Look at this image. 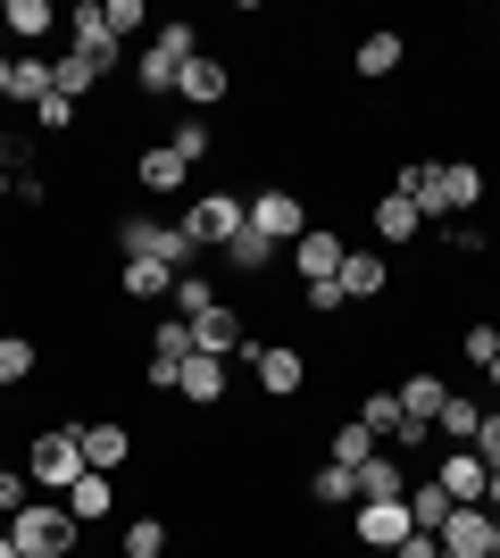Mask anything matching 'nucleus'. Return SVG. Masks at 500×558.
Listing matches in <instances>:
<instances>
[{"mask_svg": "<svg viewBox=\"0 0 500 558\" xmlns=\"http://www.w3.org/2000/svg\"><path fill=\"white\" fill-rule=\"evenodd\" d=\"M118 258H150V267H167V276H192L200 242H192L184 226L150 217V209H125V217H118Z\"/></svg>", "mask_w": 500, "mask_h": 558, "instance_id": "obj_1", "label": "nucleus"}, {"mask_svg": "<svg viewBox=\"0 0 500 558\" xmlns=\"http://www.w3.org/2000/svg\"><path fill=\"white\" fill-rule=\"evenodd\" d=\"M9 542H17V558H75L84 550V525L68 517V500H25L17 517H9Z\"/></svg>", "mask_w": 500, "mask_h": 558, "instance_id": "obj_2", "label": "nucleus"}, {"mask_svg": "<svg viewBox=\"0 0 500 558\" xmlns=\"http://www.w3.org/2000/svg\"><path fill=\"white\" fill-rule=\"evenodd\" d=\"M75 475H93V466H84V434H75V425H42V434L25 442V484L42 492V500H59Z\"/></svg>", "mask_w": 500, "mask_h": 558, "instance_id": "obj_3", "label": "nucleus"}, {"mask_svg": "<svg viewBox=\"0 0 500 558\" xmlns=\"http://www.w3.org/2000/svg\"><path fill=\"white\" fill-rule=\"evenodd\" d=\"M242 359H251V384H259L267 400H301L309 392V359L292 342H242Z\"/></svg>", "mask_w": 500, "mask_h": 558, "instance_id": "obj_4", "label": "nucleus"}, {"mask_svg": "<svg viewBox=\"0 0 500 558\" xmlns=\"http://www.w3.org/2000/svg\"><path fill=\"white\" fill-rule=\"evenodd\" d=\"M242 226H251V201H242V192H225V184H217V192H200V201L184 209V233L200 242V251H225V242H234Z\"/></svg>", "mask_w": 500, "mask_h": 558, "instance_id": "obj_5", "label": "nucleus"}, {"mask_svg": "<svg viewBox=\"0 0 500 558\" xmlns=\"http://www.w3.org/2000/svg\"><path fill=\"white\" fill-rule=\"evenodd\" d=\"M309 226H317V217H309V201H301L292 184H267V192H251V233H267L276 251H292V242H301Z\"/></svg>", "mask_w": 500, "mask_h": 558, "instance_id": "obj_6", "label": "nucleus"}, {"mask_svg": "<svg viewBox=\"0 0 500 558\" xmlns=\"http://www.w3.org/2000/svg\"><path fill=\"white\" fill-rule=\"evenodd\" d=\"M68 50H75V59H93L100 75H125V43L109 34L100 0H75V9H68Z\"/></svg>", "mask_w": 500, "mask_h": 558, "instance_id": "obj_7", "label": "nucleus"}, {"mask_svg": "<svg viewBox=\"0 0 500 558\" xmlns=\"http://www.w3.org/2000/svg\"><path fill=\"white\" fill-rule=\"evenodd\" d=\"M408 534H417V525H408V500H358V509H351V542H358V550L392 558Z\"/></svg>", "mask_w": 500, "mask_h": 558, "instance_id": "obj_8", "label": "nucleus"}, {"mask_svg": "<svg viewBox=\"0 0 500 558\" xmlns=\"http://www.w3.org/2000/svg\"><path fill=\"white\" fill-rule=\"evenodd\" d=\"M401 392V417H408V434L392 450H417V442H434V417H442V400H451V384L442 375H408V384H392Z\"/></svg>", "mask_w": 500, "mask_h": 558, "instance_id": "obj_9", "label": "nucleus"}, {"mask_svg": "<svg viewBox=\"0 0 500 558\" xmlns=\"http://www.w3.org/2000/svg\"><path fill=\"white\" fill-rule=\"evenodd\" d=\"M401 68H408V34H401V25L358 34V50H351V75H358V84H392Z\"/></svg>", "mask_w": 500, "mask_h": 558, "instance_id": "obj_10", "label": "nucleus"}, {"mask_svg": "<svg viewBox=\"0 0 500 558\" xmlns=\"http://www.w3.org/2000/svg\"><path fill=\"white\" fill-rule=\"evenodd\" d=\"M392 192H401V201H417V217H426V226H451V192H442V159H401Z\"/></svg>", "mask_w": 500, "mask_h": 558, "instance_id": "obj_11", "label": "nucleus"}, {"mask_svg": "<svg viewBox=\"0 0 500 558\" xmlns=\"http://www.w3.org/2000/svg\"><path fill=\"white\" fill-rule=\"evenodd\" d=\"M0 34L17 50H42L50 34H68V9H50V0H0Z\"/></svg>", "mask_w": 500, "mask_h": 558, "instance_id": "obj_12", "label": "nucleus"}, {"mask_svg": "<svg viewBox=\"0 0 500 558\" xmlns=\"http://www.w3.org/2000/svg\"><path fill=\"white\" fill-rule=\"evenodd\" d=\"M342 258H351V242H342L333 226H309L301 242H292V276H301V283H333V276H342Z\"/></svg>", "mask_w": 500, "mask_h": 558, "instance_id": "obj_13", "label": "nucleus"}, {"mask_svg": "<svg viewBox=\"0 0 500 558\" xmlns=\"http://www.w3.org/2000/svg\"><path fill=\"white\" fill-rule=\"evenodd\" d=\"M75 434H84V466H93V475H118V466H134V425H125V417L75 425Z\"/></svg>", "mask_w": 500, "mask_h": 558, "instance_id": "obj_14", "label": "nucleus"}, {"mask_svg": "<svg viewBox=\"0 0 500 558\" xmlns=\"http://www.w3.org/2000/svg\"><path fill=\"white\" fill-rule=\"evenodd\" d=\"M225 93H234V68H225V59H209V50H200V59L184 68V84H175V100H184L192 117H209Z\"/></svg>", "mask_w": 500, "mask_h": 558, "instance_id": "obj_15", "label": "nucleus"}, {"mask_svg": "<svg viewBox=\"0 0 500 558\" xmlns=\"http://www.w3.org/2000/svg\"><path fill=\"white\" fill-rule=\"evenodd\" d=\"M367 226H376V251H408V242L426 233V217H417V201H401V192H376Z\"/></svg>", "mask_w": 500, "mask_h": 558, "instance_id": "obj_16", "label": "nucleus"}, {"mask_svg": "<svg viewBox=\"0 0 500 558\" xmlns=\"http://www.w3.org/2000/svg\"><path fill=\"white\" fill-rule=\"evenodd\" d=\"M434 542H442V550H451V558H484V550H492V509H484V500H467V509H451V517H442V534H434Z\"/></svg>", "mask_w": 500, "mask_h": 558, "instance_id": "obj_17", "label": "nucleus"}, {"mask_svg": "<svg viewBox=\"0 0 500 558\" xmlns=\"http://www.w3.org/2000/svg\"><path fill=\"white\" fill-rule=\"evenodd\" d=\"M175 392H184L192 409H225V392H234V367H225V359H209V350H192Z\"/></svg>", "mask_w": 500, "mask_h": 558, "instance_id": "obj_18", "label": "nucleus"}, {"mask_svg": "<svg viewBox=\"0 0 500 558\" xmlns=\"http://www.w3.org/2000/svg\"><path fill=\"white\" fill-rule=\"evenodd\" d=\"M242 342H251L242 308H225V301H217L209 317H192V350H209V359H242Z\"/></svg>", "mask_w": 500, "mask_h": 558, "instance_id": "obj_19", "label": "nucleus"}, {"mask_svg": "<svg viewBox=\"0 0 500 558\" xmlns=\"http://www.w3.org/2000/svg\"><path fill=\"white\" fill-rule=\"evenodd\" d=\"M434 484L451 492V509H467V500H484V484H492V466H484L476 450H442V466H434Z\"/></svg>", "mask_w": 500, "mask_h": 558, "instance_id": "obj_20", "label": "nucleus"}, {"mask_svg": "<svg viewBox=\"0 0 500 558\" xmlns=\"http://www.w3.org/2000/svg\"><path fill=\"white\" fill-rule=\"evenodd\" d=\"M59 500H68L75 525H109V517H118V475H75Z\"/></svg>", "mask_w": 500, "mask_h": 558, "instance_id": "obj_21", "label": "nucleus"}, {"mask_svg": "<svg viewBox=\"0 0 500 558\" xmlns=\"http://www.w3.org/2000/svg\"><path fill=\"white\" fill-rule=\"evenodd\" d=\"M333 283H342V301H383V292H392V267H383V251H351Z\"/></svg>", "mask_w": 500, "mask_h": 558, "instance_id": "obj_22", "label": "nucleus"}, {"mask_svg": "<svg viewBox=\"0 0 500 558\" xmlns=\"http://www.w3.org/2000/svg\"><path fill=\"white\" fill-rule=\"evenodd\" d=\"M125 75H134V93H143V100H175V84H184V68H175L167 50H150V43L125 59Z\"/></svg>", "mask_w": 500, "mask_h": 558, "instance_id": "obj_23", "label": "nucleus"}, {"mask_svg": "<svg viewBox=\"0 0 500 558\" xmlns=\"http://www.w3.org/2000/svg\"><path fill=\"white\" fill-rule=\"evenodd\" d=\"M184 175H192V167L175 159V150H167V142H150L143 159H134V184H143L150 201H167V192H184Z\"/></svg>", "mask_w": 500, "mask_h": 558, "instance_id": "obj_24", "label": "nucleus"}, {"mask_svg": "<svg viewBox=\"0 0 500 558\" xmlns=\"http://www.w3.org/2000/svg\"><path fill=\"white\" fill-rule=\"evenodd\" d=\"M442 192H451V217H476L484 192H492V175H484L476 159H442Z\"/></svg>", "mask_w": 500, "mask_h": 558, "instance_id": "obj_25", "label": "nucleus"}, {"mask_svg": "<svg viewBox=\"0 0 500 558\" xmlns=\"http://www.w3.org/2000/svg\"><path fill=\"white\" fill-rule=\"evenodd\" d=\"M34 375H42V342L0 326V392H17V384H34Z\"/></svg>", "mask_w": 500, "mask_h": 558, "instance_id": "obj_26", "label": "nucleus"}, {"mask_svg": "<svg viewBox=\"0 0 500 558\" xmlns=\"http://www.w3.org/2000/svg\"><path fill=\"white\" fill-rule=\"evenodd\" d=\"M376 434H367V425H358V417H342V425H326V459L333 466H351V475H358V466H367V459H376Z\"/></svg>", "mask_w": 500, "mask_h": 558, "instance_id": "obj_27", "label": "nucleus"}, {"mask_svg": "<svg viewBox=\"0 0 500 558\" xmlns=\"http://www.w3.org/2000/svg\"><path fill=\"white\" fill-rule=\"evenodd\" d=\"M100 84H109V75H100L93 59H75V50H59V59H50V93L75 100V109H84V93H100Z\"/></svg>", "mask_w": 500, "mask_h": 558, "instance_id": "obj_28", "label": "nucleus"}, {"mask_svg": "<svg viewBox=\"0 0 500 558\" xmlns=\"http://www.w3.org/2000/svg\"><path fill=\"white\" fill-rule=\"evenodd\" d=\"M476 425H484V409L467 392H451V400H442V417H434V442H442V450H467V442H476Z\"/></svg>", "mask_w": 500, "mask_h": 558, "instance_id": "obj_29", "label": "nucleus"}, {"mask_svg": "<svg viewBox=\"0 0 500 558\" xmlns=\"http://www.w3.org/2000/svg\"><path fill=\"white\" fill-rule=\"evenodd\" d=\"M167 292H175L167 267H150V258H118V301H167Z\"/></svg>", "mask_w": 500, "mask_h": 558, "instance_id": "obj_30", "label": "nucleus"}, {"mask_svg": "<svg viewBox=\"0 0 500 558\" xmlns=\"http://www.w3.org/2000/svg\"><path fill=\"white\" fill-rule=\"evenodd\" d=\"M118 550H125V558H167V550H175V525H167L159 509H143L134 525H125V542H118Z\"/></svg>", "mask_w": 500, "mask_h": 558, "instance_id": "obj_31", "label": "nucleus"}, {"mask_svg": "<svg viewBox=\"0 0 500 558\" xmlns=\"http://www.w3.org/2000/svg\"><path fill=\"white\" fill-rule=\"evenodd\" d=\"M358 500H408V475H401L392 450H376V459L358 466Z\"/></svg>", "mask_w": 500, "mask_h": 558, "instance_id": "obj_32", "label": "nucleus"}, {"mask_svg": "<svg viewBox=\"0 0 500 558\" xmlns=\"http://www.w3.org/2000/svg\"><path fill=\"white\" fill-rule=\"evenodd\" d=\"M217 258H225L234 276H267V267H276V258H284V251H276L267 233H251V226H242V233H234V242H225V251H217Z\"/></svg>", "mask_w": 500, "mask_h": 558, "instance_id": "obj_33", "label": "nucleus"}, {"mask_svg": "<svg viewBox=\"0 0 500 558\" xmlns=\"http://www.w3.org/2000/svg\"><path fill=\"white\" fill-rule=\"evenodd\" d=\"M309 500H317V509H351V500H358V475H351V466H333V459H317L309 466Z\"/></svg>", "mask_w": 500, "mask_h": 558, "instance_id": "obj_34", "label": "nucleus"}, {"mask_svg": "<svg viewBox=\"0 0 500 558\" xmlns=\"http://www.w3.org/2000/svg\"><path fill=\"white\" fill-rule=\"evenodd\" d=\"M358 425H367L376 442H401V434H408V417H401V392H367V400H358Z\"/></svg>", "mask_w": 500, "mask_h": 558, "instance_id": "obj_35", "label": "nucleus"}, {"mask_svg": "<svg viewBox=\"0 0 500 558\" xmlns=\"http://www.w3.org/2000/svg\"><path fill=\"white\" fill-rule=\"evenodd\" d=\"M150 50H167L175 68H192V59H200V25H192V17H159V25H150Z\"/></svg>", "mask_w": 500, "mask_h": 558, "instance_id": "obj_36", "label": "nucleus"}, {"mask_svg": "<svg viewBox=\"0 0 500 558\" xmlns=\"http://www.w3.org/2000/svg\"><path fill=\"white\" fill-rule=\"evenodd\" d=\"M167 150H175V159H184V167H200V159H209V150H217V134H209V117H175V134H167Z\"/></svg>", "mask_w": 500, "mask_h": 558, "instance_id": "obj_37", "label": "nucleus"}, {"mask_svg": "<svg viewBox=\"0 0 500 558\" xmlns=\"http://www.w3.org/2000/svg\"><path fill=\"white\" fill-rule=\"evenodd\" d=\"M9 100H25V109H42V100H50V59H42V50H17V84H9Z\"/></svg>", "mask_w": 500, "mask_h": 558, "instance_id": "obj_38", "label": "nucleus"}, {"mask_svg": "<svg viewBox=\"0 0 500 558\" xmlns=\"http://www.w3.org/2000/svg\"><path fill=\"white\" fill-rule=\"evenodd\" d=\"M442 517H451V492L442 484H408V525H417V534H442Z\"/></svg>", "mask_w": 500, "mask_h": 558, "instance_id": "obj_39", "label": "nucleus"}, {"mask_svg": "<svg viewBox=\"0 0 500 558\" xmlns=\"http://www.w3.org/2000/svg\"><path fill=\"white\" fill-rule=\"evenodd\" d=\"M167 301H175V317L192 326V317H209V308H217V283H209V276H175V292H167Z\"/></svg>", "mask_w": 500, "mask_h": 558, "instance_id": "obj_40", "label": "nucleus"}, {"mask_svg": "<svg viewBox=\"0 0 500 558\" xmlns=\"http://www.w3.org/2000/svg\"><path fill=\"white\" fill-rule=\"evenodd\" d=\"M100 17H109V34H118V43H134V34L150 25V0H100Z\"/></svg>", "mask_w": 500, "mask_h": 558, "instance_id": "obj_41", "label": "nucleus"}, {"mask_svg": "<svg viewBox=\"0 0 500 558\" xmlns=\"http://www.w3.org/2000/svg\"><path fill=\"white\" fill-rule=\"evenodd\" d=\"M150 359H175V367L192 359V326H184V317H167V326H150Z\"/></svg>", "mask_w": 500, "mask_h": 558, "instance_id": "obj_42", "label": "nucleus"}, {"mask_svg": "<svg viewBox=\"0 0 500 558\" xmlns=\"http://www.w3.org/2000/svg\"><path fill=\"white\" fill-rule=\"evenodd\" d=\"M459 359H467V367H492L500 359V326H467L459 333Z\"/></svg>", "mask_w": 500, "mask_h": 558, "instance_id": "obj_43", "label": "nucleus"}, {"mask_svg": "<svg viewBox=\"0 0 500 558\" xmlns=\"http://www.w3.org/2000/svg\"><path fill=\"white\" fill-rule=\"evenodd\" d=\"M442 242H451L459 258H484V251H492V233H484V226H467V217H451V226H442Z\"/></svg>", "mask_w": 500, "mask_h": 558, "instance_id": "obj_44", "label": "nucleus"}, {"mask_svg": "<svg viewBox=\"0 0 500 558\" xmlns=\"http://www.w3.org/2000/svg\"><path fill=\"white\" fill-rule=\"evenodd\" d=\"M34 134H75V100H59V93H50L42 109H34Z\"/></svg>", "mask_w": 500, "mask_h": 558, "instance_id": "obj_45", "label": "nucleus"}, {"mask_svg": "<svg viewBox=\"0 0 500 558\" xmlns=\"http://www.w3.org/2000/svg\"><path fill=\"white\" fill-rule=\"evenodd\" d=\"M301 308H309V317H333V308H351V301H342V283H301Z\"/></svg>", "mask_w": 500, "mask_h": 558, "instance_id": "obj_46", "label": "nucleus"}, {"mask_svg": "<svg viewBox=\"0 0 500 558\" xmlns=\"http://www.w3.org/2000/svg\"><path fill=\"white\" fill-rule=\"evenodd\" d=\"M392 558H442V542H434V534H408V542H401Z\"/></svg>", "mask_w": 500, "mask_h": 558, "instance_id": "obj_47", "label": "nucleus"}, {"mask_svg": "<svg viewBox=\"0 0 500 558\" xmlns=\"http://www.w3.org/2000/svg\"><path fill=\"white\" fill-rule=\"evenodd\" d=\"M9 84H17V50H0V100H9Z\"/></svg>", "mask_w": 500, "mask_h": 558, "instance_id": "obj_48", "label": "nucleus"}, {"mask_svg": "<svg viewBox=\"0 0 500 558\" xmlns=\"http://www.w3.org/2000/svg\"><path fill=\"white\" fill-rule=\"evenodd\" d=\"M484 509H492V517H500V475H492V484H484Z\"/></svg>", "mask_w": 500, "mask_h": 558, "instance_id": "obj_49", "label": "nucleus"}, {"mask_svg": "<svg viewBox=\"0 0 500 558\" xmlns=\"http://www.w3.org/2000/svg\"><path fill=\"white\" fill-rule=\"evenodd\" d=\"M0 558H17V542H9V525H0Z\"/></svg>", "mask_w": 500, "mask_h": 558, "instance_id": "obj_50", "label": "nucleus"}, {"mask_svg": "<svg viewBox=\"0 0 500 558\" xmlns=\"http://www.w3.org/2000/svg\"><path fill=\"white\" fill-rule=\"evenodd\" d=\"M484 375H492V392H500V359H492V367H484Z\"/></svg>", "mask_w": 500, "mask_h": 558, "instance_id": "obj_51", "label": "nucleus"}, {"mask_svg": "<svg viewBox=\"0 0 500 558\" xmlns=\"http://www.w3.org/2000/svg\"><path fill=\"white\" fill-rule=\"evenodd\" d=\"M492 550H500V517H492Z\"/></svg>", "mask_w": 500, "mask_h": 558, "instance_id": "obj_52", "label": "nucleus"}, {"mask_svg": "<svg viewBox=\"0 0 500 558\" xmlns=\"http://www.w3.org/2000/svg\"><path fill=\"white\" fill-rule=\"evenodd\" d=\"M484 558H500V550H484Z\"/></svg>", "mask_w": 500, "mask_h": 558, "instance_id": "obj_53", "label": "nucleus"}, {"mask_svg": "<svg viewBox=\"0 0 500 558\" xmlns=\"http://www.w3.org/2000/svg\"><path fill=\"white\" fill-rule=\"evenodd\" d=\"M0 400H9V392H0Z\"/></svg>", "mask_w": 500, "mask_h": 558, "instance_id": "obj_54", "label": "nucleus"}]
</instances>
